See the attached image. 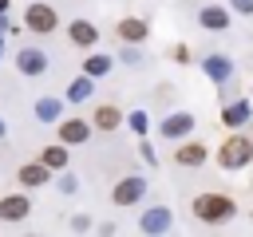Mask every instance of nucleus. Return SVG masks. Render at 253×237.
Returning a JSON list of instances; mask_svg holds the SVG:
<instances>
[{"instance_id":"nucleus-23","label":"nucleus","mask_w":253,"mask_h":237,"mask_svg":"<svg viewBox=\"0 0 253 237\" xmlns=\"http://www.w3.org/2000/svg\"><path fill=\"white\" fill-rule=\"evenodd\" d=\"M55 186H59V194H75V190H79V178H75L71 170H59V178H55Z\"/></svg>"},{"instance_id":"nucleus-8","label":"nucleus","mask_w":253,"mask_h":237,"mask_svg":"<svg viewBox=\"0 0 253 237\" xmlns=\"http://www.w3.org/2000/svg\"><path fill=\"white\" fill-rule=\"evenodd\" d=\"M170 225H174L170 205H150V209L138 213V229L142 233H170Z\"/></svg>"},{"instance_id":"nucleus-26","label":"nucleus","mask_w":253,"mask_h":237,"mask_svg":"<svg viewBox=\"0 0 253 237\" xmlns=\"http://www.w3.org/2000/svg\"><path fill=\"white\" fill-rule=\"evenodd\" d=\"M71 229H75V233L91 229V217H87V213H75V217H71Z\"/></svg>"},{"instance_id":"nucleus-10","label":"nucleus","mask_w":253,"mask_h":237,"mask_svg":"<svg viewBox=\"0 0 253 237\" xmlns=\"http://www.w3.org/2000/svg\"><path fill=\"white\" fill-rule=\"evenodd\" d=\"M16 71H20V75H32V79L43 75V71H47V51H43V47H20V51H16Z\"/></svg>"},{"instance_id":"nucleus-9","label":"nucleus","mask_w":253,"mask_h":237,"mask_svg":"<svg viewBox=\"0 0 253 237\" xmlns=\"http://www.w3.org/2000/svg\"><path fill=\"white\" fill-rule=\"evenodd\" d=\"M28 213H32V198H28V194H4V198H0V221L20 225Z\"/></svg>"},{"instance_id":"nucleus-31","label":"nucleus","mask_w":253,"mask_h":237,"mask_svg":"<svg viewBox=\"0 0 253 237\" xmlns=\"http://www.w3.org/2000/svg\"><path fill=\"white\" fill-rule=\"evenodd\" d=\"M4 12H8V0H0V16H4Z\"/></svg>"},{"instance_id":"nucleus-17","label":"nucleus","mask_w":253,"mask_h":237,"mask_svg":"<svg viewBox=\"0 0 253 237\" xmlns=\"http://www.w3.org/2000/svg\"><path fill=\"white\" fill-rule=\"evenodd\" d=\"M119 40L123 43H146V36H150V24L146 20H138V16H126V20H119Z\"/></svg>"},{"instance_id":"nucleus-7","label":"nucleus","mask_w":253,"mask_h":237,"mask_svg":"<svg viewBox=\"0 0 253 237\" xmlns=\"http://www.w3.org/2000/svg\"><path fill=\"white\" fill-rule=\"evenodd\" d=\"M198 24L206 32H225L233 24V8L229 4H206V8H198Z\"/></svg>"},{"instance_id":"nucleus-16","label":"nucleus","mask_w":253,"mask_h":237,"mask_svg":"<svg viewBox=\"0 0 253 237\" xmlns=\"http://www.w3.org/2000/svg\"><path fill=\"white\" fill-rule=\"evenodd\" d=\"M16 182H20L24 190H36V186H47V182H51V170L36 158V162H24V166L16 170Z\"/></svg>"},{"instance_id":"nucleus-1","label":"nucleus","mask_w":253,"mask_h":237,"mask_svg":"<svg viewBox=\"0 0 253 237\" xmlns=\"http://www.w3.org/2000/svg\"><path fill=\"white\" fill-rule=\"evenodd\" d=\"M190 213H194L202 225H225V221L237 217V201H233L229 194L210 190V194H198V198L190 201Z\"/></svg>"},{"instance_id":"nucleus-19","label":"nucleus","mask_w":253,"mask_h":237,"mask_svg":"<svg viewBox=\"0 0 253 237\" xmlns=\"http://www.w3.org/2000/svg\"><path fill=\"white\" fill-rule=\"evenodd\" d=\"M40 162H43L51 174L67 170V146H63V142H51V146H43V150H40Z\"/></svg>"},{"instance_id":"nucleus-25","label":"nucleus","mask_w":253,"mask_h":237,"mask_svg":"<svg viewBox=\"0 0 253 237\" xmlns=\"http://www.w3.org/2000/svg\"><path fill=\"white\" fill-rule=\"evenodd\" d=\"M229 8H233L237 16H253V0H229Z\"/></svg>"},{"instance_id":"nucleus-20","label":"nucleus","mask_w":253,"mask_h":237,"mask_svg":"<svg viewBox=\"0 0 253 237\" xmlns=\"http://www.w3.org/2000/svg\"><path fill=\"white\" fill-rule=\"evenodd\" d=\"M36 118L40 122H59L63 118V99H51V95L36 99Z\"/></svg>"},{"instance_id":"nucleus-4","label":"nucleus","mask_w":253,"mask_h":237,"mask_svg":"<svg viewBox=\"0 0 253 237\" xmlns=\"http://www.w3.org/2000/svg\"><path fill=\"white\" fill-rule=\"evenodd\" d=\"M194 115L190 111H170L166 118H158V138H166V142H182V138H190V130H194Z\"/></svg>"},{"instance_id":"nucleus-11","label":"nucleus","mask_w":253,"mask_h":237,"mask_svg":"<svg viewBox=\"0 0 253 237\" xmlns=\"http://www.w3.org/2000/svg\"><path fill=\"white\" fill-rule=\"evenodd\" d=\"M202 71L210 75V83H213V87H221V83H229V79H233V63H229V55H221V51L202 55Z\"/></svg>"},{"instance_id":"nucleus-30","label":"nucleus","mask_w":253,"mask_h":237,"mask_svg":"<svg viewBox=\"0 0 253 237\" xmlns=\"http://www.w3.org/2000/svg\"><path fill=\"white\" fill-rule=\"evenodd\" d=\"M0 55H4V28H0Z\"/></svg>"},{"instance_id":"nucleus-13","label":"nucleus","mask_w":253,"mask_h":237,"mask_svg":"<svg viewBox=\"0 0 253 237\" xmlns=\"http://www.w3.org/2000/svg\"><path fill=\"white\" fill-rule=\"evenodd\" d=\"M206 158H210V146L206 142H194V138H182L178 150H174V162L178 166H190V170H198Z\"/></svg>"},{"instance_id":"nucleus-18","label":"nucleus","mask_w":253,"mask_h":237,"mask_svg":"<svg viewBox=\"0 0 253 237\" xmlns=\"http://www.w3.org/2000/svg\"><path fill=\"white\" fill-rule=\"evenodd\" d=\"M91 95H95V79H91L87 71H83V75H75V79L67 83V91H63V99H67V103H87Z\"/></svg>"},{"instance_id":"nucleus-2","label":"nucleus","mask_w":253,"mask_h":237,"mask_svg":"<svg viewBox=\"0 0 253 237\" xmlns=\"http://www.w3.org/2000/svg\"><path fill=\"white\" fill-rule=\"evenodd\" d=\"M213 158H217V166H221V170H245V166L253 162V138L233 130V134L221 142V150H217Z\"/></svg>"},{"instance_id":"nucleus-27","label":"nucleus","mask_w":253,"mask_h":237,"mask_svg":"<svg viewBox=\"0 0 253 237\" xmlns=\"http://www.w3.org/2000/svg\"><path fill=\"white\" fill-rule=\"evenodd\" d=\"M138 150H142V162H146V166H154V162H158V154L150 150V142H138Z\"/></svg>"},{"instance_id":"nucleus-14","label":"nucleus","mask_w":253,"mask_h":237,"mask_svg":"<svg viewBox=\"0 0 253 237\" xmlns=\"http://www.w3.org/2000/svg\"><path fill=\"white\" fill-rule=\"evenodd\" d=\"M67 40H71L75 47H95V43H99V28H95V20H87V16L71 20V24H67Z\"/></svg>"},{"instance_id":"nucleus-29","label":"nucleus","mask_w":253,"mask_h":237,"mask_svg":"<svg viewBox=\"0 0 253 237\" xmlns=\"http://www.w3.org/2000/svg\"><path fill=\"white\" fill-rule=\"evenodd\" d=\"M4 134H8V126H4V118H0V142H4Z\"/></svg>"},{"instance_id":"nucleus-6","label":"nucleus","mask_w":253,"mask_h":237,"mask_svg":"<svg viewBox=\"0 0 253 237\" xmlns=\"http://www.w3.org/2000/svg\"><path fill=\"white\" fill-rule=\"evenodd\" d=\"M91 118H59L55 122V134H59V142L63 146H83L87 138H91Z\"/></svg>"},{"instance_id":"nucleus-24","label":"nucleus","mask_w":253,"mask_h":237,"mask_svg":"<svg viewBox=\"0 0 253 237\" xmlns=\"http://www.w3.org/2000/svg\"><path fill=\"white\" fill-rule=\"evenodd\" d=\"M119 59H123V63H130V67H138V63H142V51H138V43H123Z\"/></svg>"},{"instance_id":"nucleus-28","label":"nucleus","mask_w":253,"mask_h":237,"mask_svg":"<svg viewBox=\"0 0 253 237\" xmlns=\"http://www.w3.org/2000/svg\"><path fill=\"white\" fill-rule=\"evenodd\" d=\"M174 59H178V63H190V47H186V43H174Z\"/></svg>"},{"instance_id":"nucleus-22","label":"nucleus","mask_w":253,"mask_h":237,"mask_svg":"<svg viewBox=\"0 0 253 237\" xmlns=\"http://www.w3.org/2000/svg\"><path fill=\"white\" fill-rule=\"evenodd\" d=\"M126 126H130L134 134H146V130H150V115H146V111H130V115H126Z\"/></svg>"},{"instance_id":"nucleus-15","label":"nucleus","mask_w":253,"mask_h":237,"mask_svg":"<svg viewBox=\"0 0 253 237\" xmlns=\"http://www.w3.org/2000/svg\"><path fill=\"white\" fill-rule=\"evenodd\" d=\"M123 118H126V115H123V107H115V103H99V107H95V115H91V126L111 134V130H119V126H123Z\"/></svg>"},{"instance_id":"nucleus-5","label":"nucleus","mask_w":253,"mask_h":237,"mask_svg":"<svg viewBox=\"0 0 253 237\" xmlns=\"http://www.w3.org/2000/svg\"><path fill=\"white\" fill-rule=\"evenodd\" d=\"M146 198V178H138V174H126V178H119L115 182V190H111V201L119 205V209H126V205H138Z\"/></svg>"},{"instance_id":"nucleus-3","label":"nucleus","mask_w":253,"mask_h":237,"mask_svg":"<svg viewBox=\"0 0 253 237\" xmlns=\"http://www.w3.org/2000/svg\"><path fill=\"white\" fill-rule=\"evenodd\" d=\"M24 28H28V32H36V36H51V32L59 28V16H55V8H51V4L32 0V4L24 8Z\"/></svg>"},{"instance_id":"nucleus-21","label":"nucleus","mask_w":253,"mask_h":237,"mask_svg":"<svg viewBox=\"0 0 253 237\" xmlns=\"http://www.w3.org/2000/svg\"><path fill=\"white\" fill-rule=\"evenodd\" d=\"M111 63H115L111 55H99V51H95V55H87V59H83V71H87L91 79H103V75L111 71Z\"/></svg>"},{"instance_id":"nucleus-12","label":"nucleus","mask_w":253,"mask_h":237,"mask_svg":"<svg viewBox=\"0 0 253 237\" xmlns=\"http://www.w3.org/2000/svg\"><path fill=\"white\" fill-rule=\"evenodd\" d=\"M249 118H253V103H249V99H229V103H221V126L241 130Z\"/></svg>"}]
</instances>
